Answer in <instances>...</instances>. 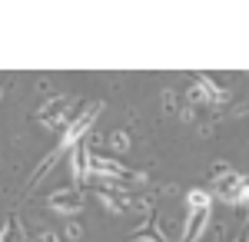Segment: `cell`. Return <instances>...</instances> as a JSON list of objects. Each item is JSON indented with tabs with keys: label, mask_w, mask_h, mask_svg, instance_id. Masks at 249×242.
<instances>
[{
	"label": "cell",
	"mask_w": 249,
	"mask_h": 242,
	"mask_svg": "<svg viewBox=\"0 0 249 242\" xmlns=\"http://www.w3.org/2000/svg\"><path fill=\"white\" fill-rule=\"evenodd\" d=\"M100 110H103V106H96V103H93V106H87V110L80 113L73 123H67V126H63V143H60L63 153H67V149H73L77 143H83V136L93 130V120L100 116Z\"/></svg>",
	"instance_id": "cell-1"
},
{
	"label": "cell",
	"mask_w": 249,
	"mask_h": 242,
	"mask_svg": "<svg viewBox=\"0 0 249 242\" xmlns=\"http://www.w3.org/2000/svg\"><path fill=\"white\" fill-rule=\"evenodd\" d=\"M47 206H53V209L63 212V216H77L80 209H83V196H80L73 186H60V189H53V192L47 196Z\"/></svg>",
	"instance_id": "cell-2"
},
{
	"label": "cell",
	"mask_w": 249,
	"mask_h": 242,
	"mask_svg": "<svg viewBox=\"0 0 249 242\" xmlns=\"http://www.w3.org/2000/svg\"><path fill=\"white\" fill-rule=\"evenodd\" d=\"M87 176H113V179H126L130 173H126V166H123V163H116L113 156H107V153H90Z\"/></svg>",
	"instance_id": "cell-3"
},
{
	"label": "cell",
	"mask_w": 249,
	"mask_h": 242,
	"mask_svg": "<svg viewBox=\"0 0 249 242\" xmlns=\"http://www.w3.org/2000/svg\"><path fill=\"white\" fill-rule=\"evenodd\" d=\"M213 219V206L206 209H193L190 216H186V225H183V239L179 242H199L203 239V232H206V225Z\"/></svg>",
	"instance_id": "cell-4"
},
{
	"label": "cell",
	"mask_w": 249,
	"mask_h": 242,
	"mask_svg": "<svg viewBox=\"0 0 249 242\" xmlns=\"http://www.w3.org/2000/svg\"><path fill=\"white\" fill-rule=\"evenodd\" d=\"M243 183H246V179H243V176H236V173H226V176H219V179H216V196H219V199H226V203L230 206H236L239 203V192H243Z\"/></svg>",
	"instance_id": "cell-5"
},
{
	"label": "cell",
	"mask_w": 249,
	"mask_h": 242,
	"mask_svg": "<svg viewBox=\"0 0 249 242\" xmlns=\"http://www.w3.org/2000/svg\"><path fill=\"white\" fill-rule=\"evenodd\" d=\"M67 163H70V179H73V183H87V163H90V149H87V143H77Z\"/></svg>",
	"instance_id": "cell-6"
},
{
	"label": "cell",
	"mask_w": 249,
	"mask_h": 242,
	"mask_svg": "<svg viewBox=\"0 0 249 242\" xmlns=\"http://www.w3.org/2000/svg\"><path fill=\"white\" fill-rule=\"evenodd\" d=\"M100 206L107 212H126V192H107V189H96Z\"/></svg>",
	"instance_id": "cell-7"
},
{
	"label": "cell",
	"mask_w": 249,
	"mask_h": 242,
	"mask_svg": "<svg viewBox=\"0 0 249 242\" xmlns=\"http://www.w3.org/2000/svg\"><path fill=\"white\" fill-rule=\"evenodd\" d=\"M133 242H166V239H163V232L156 229L153 219H146V223H143V225L133 232Z\"/></svg>",
	"instance_id": "cell-8"
},
{
	"label": "cell",
	"mask_w": 249,
	"mask_h": 242,
	"mask_svg": "<svg viewBox=\"0 0 249 242\" xmlns=\"http://www.w3.org/2000/svg\"><path fill=\"white\" fill-rule=\"evenodd\" d=\"M206 206H213V199H210V192L206 189H190L186 192V209H206Z\"/></svg>",
	"instance_id": "cell-9"
},
{
	"label": "cell",
	"mask_w": 249,
	"mask_h": 242,
	"mask_svg": "<svg viewBox=\"0 0 249 242\" xmlns=\"http://www.w3.org/2000/svg\"><path fill=\"white\" fill-rule=\"evenodd\" d=\"M239 209H249V183H243V192H239Z\"/></svg>",
	"instance_id": "cell-10"
},
{
	"label": "cell",
	"mask_w": 249,
	"mask_h": 242,
	"mask_svg": "<svg viewBox=\"0 0 249 242\" xmlns=\"http://www.w3.org/2000/svg\"><path fill=\"white\" fill-rule=\"evenodd\" d=\"M63 232H67V239H77V236H80V232H83V229H80L77 223H70V225H67V229H63Z\"/></svg>",
	"instance_id": "cell-11"
},
{
	"label": "cell",
	"mask_w": 249,
	"mask_h": 242,
	"mask_svg": "<svg viewBox=\"0 0 249 242\" xmlns=\"http://www.w3.org/2000/svg\"><path fill=\"white\" fill-rule=\"evenodd\" d=\"M113 146H116V149H123V146H130V139H126L123 133H116V136H113Z\"/></svg>",
	"instance_id": "cell-12"
},
{
	"label": "cell",
	"mask_w": 249,
	"mask_h": 242,
	"mask_svg": "<svg viewBox=\"0 0 249 242\" xmlns=\"http://www.w3.org/2000/svg\"><path fill=\"white\" fill-rule=\"evenodd\" d=\"M40 242H57V239L53 236H40Z\"/></svg>",
	"instance_id": "cell-13"
},
{
	"label": "cell",
	"mask_w": 249,
	"mask_h": 242,
	"mask_svg": "<svg viewBox=\"0 0 249 242\" xmlns=\"http://www.w3.org/2000/svg\"><path fill=\"white\" fill-rule=\"evenodd\" d=\"M236 242H249V236H246V232H239V239H236Z\"/></svg>",
	"instance_id": "cell-14"
},
{
	"label": "cell",
	"mask_w": 249,
	"mask_h": 242,
	"mask_svg": "<svg viewBox=\"0 0 249 242\" xmlns=\"http://www.w3.org/2000/svg\"><path fill=\"white\" fill-rule=\"evenodd\" d=\"M216 242H226V239H223V236H219V239H216Z\"/></svg>",
	"instance_id": "cell-15"
},
{
	"label": "cell",
	"mask_w": 249,
	"mask_h": 242,
	"mask_svg": "<svg viewBox=\"0 0 249 242\" xmlns=\"http://www.w3.org/2000/svg\"><path fill=\"white\" fill-rule=\"evenodd\" d=\"M246 236H249V223H246Z\"/></svg>",
	"instance_id": "cell-16"
}]
</instances>
